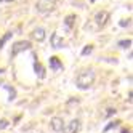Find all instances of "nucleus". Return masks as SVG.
<instances>
[{"label":"nucleus","instance_id":"nucleus-1","mask_svg":"<svg viewBox=\"0 0 133 133\" xmlns=\"http://www.w3.org/2000/svg\"><path fill=\"white\" fill-rule=\"evenodd\" d=\"M95 82V71L93 69H83L79 72L77 79H75V83H77V87L80 90H87L90 88Z\"/></svg>","mask_w":133,"mask_h":133},{"label":"nucleus","instance_id":"nucleus-2","mask_svg":"<svg viewBox=\"0 0 133 133\" xmlns=\"http://www.w3.org/2000/svg\"><path fill=\"white\" fill-rule=\"evenodd\" d=\"M55 6H56V0H37V5H35L37 11L42 13V15L53 11Z\"/></svg>","mask_w":133,"mask_h":133},{"label":"nucleus","instance_id":"nucleus-3","mask_svg":"<svg viewBox=\"0 0 133 133\" xmlns=\"http://www.w3.org/2000/svg\"><path fill=\"white\" fill-rule=\"evenodd\" d=\"M32 48V43L29 40H21V42H16L13 46H11V58H15L16 55H19L21 51H26V50H31Z\"/></svg>","mask_w":133,"mask_h":133},{"label":"nucleus","instance_id":"nucleus-4","mask_svg":"<svg viewBox=\"0 0 133 133\" xmlns=\"http://www.w3.org/2000/svg\"><path fill=\"white\" fill-rule=\"evenodd\" d=\"M79 130H80V120H79V119L71 120L68 125H64V128H63L64 133H77Z\"/></svg>","mask_w":133,"mask_h":133},{"label":"nucleus","instance_id":"nucleus-5","mask_svg":"<svg viewBox=\"0 0 133 133\" xmlns=\"http://www.w3.org/2000/svg\"><path fill=\"white\" fill-rule=\"evenodd\" d=\"M50 43H51V46L53 48H63L64 46V40H63V37L58 34V32H53L51 34V37H50Z\"/></svg>","mask_w":133,"mask_h":133},{"label":"nucleus","instance_id":"nucleus-6","mask_svg":"<svg viewBox=\"0 0 133 133\" xmlns=\"http://www.w3.org/2000/svg\"><path fill=\"white\" fill-rule=\"evenodd\" d=\"M108 19H109V13H108V11H104V10H103V11H98L96 16H95V21H96V26H98V27L106 26Z\"/></svg>","mask_w":133,"mask_h":133},{"label":"nucleus","instance_id":"nucleus-7","mask_svg":"<svg viewBox=\"0 0 133 133\" xmlns=\"http://www.w3.org/2000/svg\"><path fill=\"white\" fill-rule=\"evenodd\" d=\"M50 127L53 128V131H63V128H64V122H63L61 117H53V119L50 120Z\"/></svg>","mask_w":133,"mask_h":133},{"label":"nucleus","instance_id":"nucleus-8","mask_svg":"<svg viewBox=\"0 0 133 133\" xmlns=\"http://www.w3.org/2000/svg\"><path fill=\"white\" fill-rule=\"evenodd\" d=\"M32 39L37 42H43L45 40V29L43 27H37V29L32 31Z\"/></svg>","mask_w":133,"mask_h":133},{"label":"nucleus","instance_id":"nucleus-9","mask_svg":"<svg viewBox=\"0 0 133 133\" xmlns=\"http://www.w3.org/2000/svg\"><path fill=\"white\" fill-rule=\"evenodd\" d=\"M50 68H51L53 71H61V69H63V64H61L59 58L51 56V58H50Z\"/></svg>","mask_w":133,"mask_h":133},{"label":"nucleus","instance_id":"nucleus-10","mask_svg":"<svg viewBox=\"0 0 133 133\" xmlns=\"http://www.w3.org/2000/svg\"><path fill=\"white\" fill-rule=\"evenodd\" d=\"M34 71H35V74L39 75L40 79H43V77H45V69H43V66H42L40 63H37V61L34 63Z\"/></svg>","mask_w":133,"mask_h":133},{"label":"nucleus","instance_id":"nucleus-11","mask_svg":"<svg viewBox=\"0 0 133 133\" xmlns=\"http://www.w3.org/2000/svg\"><path fill=\"white\" fill-rule=\"evenodd\" d=\"M74 23H75V15H68V16H66V19H64V26H66V29H72Z\"/></svg>","mask_w":133,"mask_h":133},{"label":"nucleus","instance_id":"nucleus-12","mask_svg":"<svg viewBox=\"0 0 133 133\" xmlns=\"http://www.w3.org/2000/svg\"><path fill=\"white\" fill-rule=\"evenodd\" d=\"M2 87H5V88L8 90V93H10V98H8V99H10V101H13V99L16 98V90L11 87V85H8V83H2Z\"/></svg>","mask_w":133,"mask_h":133},{"label":"nucleus","instance_id":"nucleus-13","mask_svg":"<svg viewBox=\"0 0 133 133\" xmlns=\"http://www.w3.org/2000/svg\"><path fill=\"white\" fill-rule=\"evenodd\" d=\"M11 35H13V32H6V34L2 37V39H0V50H2V48H3V45L11 39Z\"/></svg>","mask_w":133,"mask_h":133},{"label":"nucleus","instance_id":"nucleus-14","mask_svg":"<svg viewBox=\"0 0 133 133\" xmlns=\"http://www.w3.org/2000/svg\"><path fill=\"white\" fill-rule=\"evenodd\" d=\"M120 123V120H114V122H111V123H108L106 127H104V131H109V130H112V128H116L117 125Z\"/></svg>","mask_w":133,"mask_h":133},{"label":"nucleus","instance_id":"nucleus-15","mask_svg":"<svg viewBox=\"0 0 133 133\" xmlns=\"http://www.w3.org/2000/svg\"><path fill=\"white\" fill-rule=\"evenodd\" d=\"M117 45L120 46V48H128V46H131V40H130V39H127V40H120Z\"/></svg>","mask_w":133,"mask_h":133},{"label":"nucleus","instance_id":"nucleus-16","mask_svg":"<svg viewBox=\"0 0 133 133\" xmlns=\"http://www.w3.org/2000/svg\"><path fill=\"white\" fill-rule=\"evenodd\" d=\"M91 50H93V46H91V45H87V46L83 48L82 55H83V56H87V55H90V53H91Z\"/></svg>","mask_w":133,"mask_h":133},{"label":"nucleus","instance_id":"nucleus-17","mask_svg":"<svg viewBox=\"0 0 133 133\" xmlns=\"http://www.w3.org/2000/svg\"><path fill=\"white\" fill-rule=\"evenodd\" d=\"M8 125H10V122H8L6 119H2V120H0V130H3V128H6Z\"/></svg>","mask_w":133,"mask_h":133},{"label":"nucleus","instance_id":"nucleus-18","mask_svg":"<svg viewBox=\"0 0 133 133\" xmlns=\"http://www.w3.org/2000/svg\"><path fill=\"white\" fill-rule=\"evenodd\" d=\"M116 112H117V111L114 109V108H109V109H108V112H106V116H112V114H116Z\"/></svg>","mask_w":133,"mask_h":133},{"label":"nucleus","instance_id":"nucleus-19","mask_svg":"<svg viewBox=\"0 0 133 133\" xmlns=\"http://www.w3.org/2000/svg\"><path fill=\"white\" fill-rule=\"evenodd\" d=\"M120 26H122V27H125V26H130V19H128V21H120Z\"/></svg>","mask_w":133,"mask_h":133},{"label":"nucleus","instance_id":"nucleus-20","mask_svg":"<svg viewBox=\"0 0 133 133\" xmlns=\"http://www.w3.org/2000/svg\"><path fill=\"white\" fill-rule=\"evenodd\" d=\"M120 133H130V130H128V128H122V131H120Z\"/></svg>","mask_w":133,"mask_h":133},{"label":"nucleus","instance_id":"nucleus-21","mask_svg":"<svg viewBox=\"0 0 133 133\" xmlns=\"http://www.w3.org/2000/svg\"><path fill=\"white\" fill-rule=\"evenodd\" d=\"M0 2H13V0H0Z\"/></svg>","mask_w":133,"mask_h":133},{"label":"nucleus","instance_id":"nucleus-22","mask_svg":"<svg viewBox=\"0 0 133 133\" xmlns=\"http://www.w3.org/2000/svg\"><path fill=\"white\" fill-rule=\"evenodd\" d=\"M2 72H3V69H0V74H2Z\"/></svg>","mask_w":133,"mask_h":133},{"label":"nucleus","instance_id":"nucleus-23","mask_svg":"<svg viewBox=\"0 0 133 133\" xmlns=\"http://www.w3.org/2000/svg\"><path fill=\"white\" fill-rule=\"evenodd\" d=\"M90 2H95V0H90Z\"/></svg>","mask_w":133,"mask_h":133}]
</instances>
